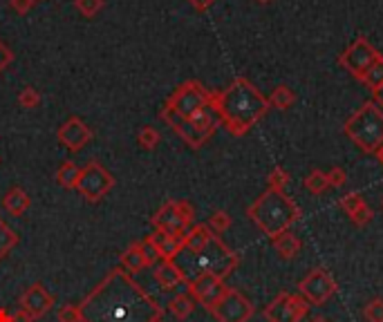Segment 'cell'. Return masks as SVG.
Here are the masks:
<instances>
[{
	"label": "cell",
	"instance_id": "23",
	"mask_svg": "<svg viewBox=\"0 0 383 322\" xmlns=\"http://www.w3.org/2000/svg\"><path fill=\"white\" fill-rule=\"evenodd\" d=\"M269 101V107H276V110H289V107L294 105L296 101V95H294V90L292 87H287V85H278V87H273V92L267 97Z\"/></svg>",
	"mask_w": 383,
	"mask_h": 322
},
{
	"label": "cell",
	"instance_id": "29",
	"mask_svg": "<svg viewBox=\"0 0 383 322\" xmlns=\"http://www.w3.org/2000/svg\"><path fill=\"white\" fill-rule=\"evenodd\" d=\"M305 188H308L312 195H320L330 188V181H327V175L323 171H312L308 177H305Z\"/></svg>",
	"mask_w": 383,
	"mask_h": 322
},
{
	"label": "cell",
	"instance_id": "47",
	"mask_svg": "<svg viewBox=\"0 0 383 322\" xmlns=\"http://www.w3.org/2000/svg\"><path fill=\"white\" fill-rule=\"evenodd\" d=\"M310 322H327L325 318H314V320H310Z\"/></svg>",
	"mask_w": 383,
	"mask_h": 322
},
{
	"label": "cell",
	"instance_id": "5",
	"mask_svg": "<svg viewBox=\"0 0 383 322\" xmlns=\"http://www.w3.org/2000/svg\"><path fill=\"white\" fill-rule=\"evenodd\" d=\"M343 132L359 150L367 152V155H374L383 146V110L372 101L363 103L359 110L345 121Z\"/></svg>",
	"mask_w": 383,
	"mask_h": 322
},
{
	"label": "cell",
	"instance_id": "21",
	"mask_svg": "<svg viewBox=\"0 0 383 322\" xmlns=\"http://www.w3.org/2000/svg\"><path fill=\"white\" fill-rule=\"evenodd\" d=\"M3 206L9 215H14V218H21V215H25L27 208L32 206V197H29L21 186H14L5 193Z\"/></svg>",
	"mask_w": 383,
	"mask_h": 322
},
{
	"label": "cell",
	"instance_id": "38",
	"mask_svg": "<svg viewBox=\"0 0 383 322\" xmlns=\"http://www.w3.org/2000/svg\"><path fill=\"white\" fill-rule=\"evenodd\" d=\"M325 175H327V181H330V188H343L347 183V173L341 166H334L332 171L325 173Z\"/></svg>",
	"mask_w": 383,
	"mask_h": 322
},
{
	"label": "cell",
	"instance_id": "43",
	"mask_svg": "<svg viewBox=\"0 0 383 322\" xmlns=\"http://www.w3.org/2000/svg\"><path fill=\"white\" fill-rule=\"evenodd\" d=\"M189 3H191L197 11H206L213 3H216V0H189Z\"/></svg>",
	"mask_w": 383,
	"mask_h": 322
},
{
	"label": "cell",
	"instance_id": "45",
	"mask_svg": "<svg viewBox=\"0 0 383 322\" xmlns=\"http://www.w3.org/2000/svg\"><path fill=\"white\" fill-rule=\"evenodd\" d=\"M9 318H11V316H9L5 309H0V322H9Z\"/></svg>",
	"mask_w": 383,
	"mask_h": 322
},
{
	"label": "cell",
	"instance_id": "13",
	"mask_svg": "<svg viewBox=\"0 0 383 322\" xmlns=\"http://www.w3.org/2000/svg\"><path fill=\"white\" fill-rule=\"evenodd\" d=\"M187 286H189V296L195 302H200L204 309H211V306L216 304L226 294V289H229L224 284V280L218 278V275H213V273L197 275V278L187 282Z\"/></svg>",
	"mask_w": 383,
	"mask_h": 322
},
{
	"label": "cell",
	"instance_id": "11",
	"mask_svg": "<svg viewBox=\"0 0 383 322\" xmlns=\"http://www.w3.org/2000/svg\"><path fill=\"white\" fill-rule=\"evenodd\" d=\"M379 50L374 48V45L367 41L365 36H359L355 43L350 45V48L339 56V65L350 72L355 79H361L363 72L370 68L374 60L379 58Z\"/></svg>",
	"mask_w": 383,
	"mask_h": 322
},
{
	"label": "cell",
	"instance_id": "24",
	"mask_svg": "<svg viewBox=\"0 0 383 322\" xmlns=\"http://www.w3.org/2000/svg\"><path fill=\"white\" fill-rule=\"evenodd\" d=\"M79 177H81V168L76 166L74 161H63V163L58 166V171H56V181H58L63 188H68V190L76 188V183H79Z\"/></svg>",
	"mask_w": 383,
	"mask_h": 322
},
{
	"label": "cell",
	"instance_id": "20",
	"mask_svg": "<svg viewBox=\"0 0 383 322\" xmlns=\"http://www.w3.org/2000/svg\"><path fill=\"white\" fill-rule=\"evenodd\" d=\"M213 233L206 224H193L187 233H184V253H200L202 249H206V244L213 240Z\"/></svg>",
	"mask_w": 383,
	"mask_h": 322
},
{
	"label": "cell",
	"instance_id": "14",
	"mask_svg": "<svg viewBox=\"0 0 383 322\" xmlns=\"http://www.w3.org/2000/svg\"><path fill=\"white\" fill-rule=\"evenodd\" d=\"M56 136H58V144L61 146H65L72 152H79V150H83L92 141L95 132L90 130V126L85 124L81 117H70L65 124L58 128Z\"/></svg>",
	"mask_w": 383,
	"mask_h": 322
},
{
	"label": "cell",
	"instance_id": "25",
	"mask_svg": "<svg viewBox=\"0 0 383 322\" xmlns=\"http://www.w3.org/2000/svg\"><path fill=\"white\" fill-rule=\"evenodd\" d=\"M195 309V300L189 294H179L171 302H168V311H171L177 320H187Z\"/></svg>",
	"mask_w": 383,
	"mask_h": 322
},
{
	"label": "cell",
	"instance_id": "18",
	"mask_svg": "<svg viewBox=\"0 0 383 322\" xmlns=\"http://www.w3.org/2000/svg\"><path fill=\"white\" fill-rule=\"evenodd\" d=\"M152 247H155L159 259H177V255L184 249V235H166V233H150L146 237Z\"/></svg>",
	"mask_w": 383,
	"mask_h": 322
},
{
	"label": "cell",
	"instance_id": "19",
	"mask_svg": "<svg viewBox=\"0 0 383 322\" xmlns=\"http://www.w3.org/2000/svg\"><path fill=\"white\" fill-rule=\"evenodd\" d=\"M119 267L124 269L126 273H140V271H144V269H148V267H152L150 264V259L146 257V251H144V244L142 242H132L130 247L119 255Z\"/></svg>",
	"mask_w": 383,
	"mask_h": 322
},
{
	"label": "cell",
	"instance_id": "40",
	"mask_svg": "<svg viewBox=\"0 0 383 322\" xmlns=\"http://www.w3.org/2000/svg\"><path fill=\"white\" fill-rule=\"evenodd\" d=\"M38 0H9V7L16 14H21V16H25V14H29V9H32Z\"/></svg>",
	"mask_w": 383,
	"mask_h": 322
},
{
	"label": "cell",
	"instance_id": "31",
	"mask_svg": "<svg viewBox=\"0 0 383 322\" xmlns=\"http://www.w3.org/2000/svg\"><path fill=\"white\" fill-rule=\"evenodd\" d=\"M159 141H162V134L155 128H150V126L142 128L140 134H137V144H140L142 150H148V152L155 150L159 146Z\"/></svg>",
	"mask_w": 383,
	"mask_h": 322
},
{
	"label": "cell",
	"instance_id": "48",
	"mask_svg": "<svg viewBox=\"0 0 383 322\" xmlns=\"http://www.w3.org/2000/svg\"><path fill=\"white\" fill-rule=\"evenodd\" d=\"M256 3H260V5H267V3H271V0H256Z\"/></svg>",
	"mask_w": 383,
	"mask_h": 322
},
{
	"label": "cell",
	"instance_id": "17",
	"mask_svg": "<svg viewBox=\"0 0 383 322\" xmlns=\"http://www.w3.org/2000/svg\"><path fill=\"white\" fill-rule=\"evenodd\" d=\"M152 275H155V282L164 291H171L179 284H187V278H184V273L177 267L175 259H159L155 269H152Z\"/></svg>",
	"mask_w": 383,
	"mask_h": 322
},
{
	"label": "cell",
	"instance_id": "28",
	"mask_svg": "<svg viewBox=\"0 0 383 322\" xmlns=\"http://www.w3.org/2000/svg\"><path fill=\"white\" fill-rule=\"evenodd\" d=\"M231 224H234V218H231V215H229L226 210H216V213H213L211 218H209V222H206V226H209L216 235L226 233L229 228H231Z\"/></svg>",
	"mask_w": 383,
	"mask_h": 322
},
{
	"label": "cell",
	"instance_id": "6",
	"mask_svg": "<svg viewBox=\"0 0 383 322\" xmlns=\"http://www.w3.org/2000/svg\"><path fill=\"white\" fill-rule=\"evenodd\" d=\"M150 224L155 231L166 235H184L195 224V210L184 199H168V202L152 215Z\"/></svg>",
	"mask_w": 383,
	"mask_h": 322
},
{
	"label": "cell",
	"instance_id": "3",
	"mask_svg": "<svg viewBox=\"0 0 383 322\" xmlns=\"http://www.w3.org/2000/svg\"><path fill=\"white\" fill-rule=\"evenodd\" d=\"M249 220L263 231L267 237H276L289 231L300 218V208L287 193L267 188L256 202L247 208Z\"/></svg>",
	"mask_w": 383,
	"mask_h": 322
},
{
	"label": "cell",
	"instance_id": "46",
	"mask_svg": "<svg viewBox=\"0 0 383 322\" xmlns=\"http://www.w3.org/2000/svg\"><path fill=\"white\" fill-rule=\"evenodd\" d=\"M374 155H377V159H379V163L383 166V146H381V148H379V150L374 152Z\"/></svg>",
	"mask_w": 383,
	"mask_h": 322
},
{
	"label": "cell",
	"instance_id": "39",
	"mask_svg": "<svg viewBox=\"0 0 383 322\" xmlns=\"http://www.w3.org/2000/svg\"><path fill=\"white\" fill-rule=\"evenodd\" d=\"M14 63V52L7 43L0 41V72H5Z\"/></svg>",
	"mask_w": 383,
	"mask_h": 322
},
{
	"label": "cell",
	"instance_id": "36",
	"mask_svg": "<svg viewBox=\"0 0 383 322\" xmlns=\"http://www.w3.org/2000/svg\"><path fill=\"white\" fill-rule=\"evenodd\" d=\"M361 204H365V202H363V197H361V193H345V195L339 199L341 210H345L347 215L355 213Z\"/></svg>",
	"mask_w": 383,
	"mask_h": 322
},
{
	"label": "cell",
	"instance_id": "32",
	"mask_svg": "<svg viewBox=\"0 0 383 322\" xmlns=\"http://www.w3.org/2000/svg\"><path fill=\"white\" fill-rule=\"evenodd\" d=\"M19 103H21V107H25V110H34V107H38L41 105L38 90L32 87V85H25L19 95Z\"/></svg>",
	"mask_w": 383,
	"mask_h": 322
},
{
	"label": "cell",
	"instance_id": "44",
	"mask_svg": "<svg viewBox=\"0 0 383 322\" xmlns=\"http://www.w3.org/2000/svg\"><path fill=\"white\" fill-rule=\"evenodd\" d=\"M372 103L379 105V107H383V85H379V87L372 90Z\"/></svg>",
	"mask_w": 383,
	"mask_h": 322
},
{
	"label": "cell",
	"instance_id": "15",
	"mask_svg": "<svg viewBox=\"0 0 383 322\" xmlns=\"http://www.w3.org/2000/svg\"><path fill=\"white\" fill-rule=\"evenodd\" d=\"M159 119L164 121L166 126H171V130L179 136V139L187 144L189 148H193V150H200L209 139L204 134H200L195 128H193V124L189 119H182L179 114H175L171 107H166V105H162V110H159Z\"/></svg>",
	"mask_w": 383,
	"mask_h": 322
},
{
	"label": "cell",
	"instance_id": "22",
	"mask_svg": "<svg viewBox=\"0 0 383 322\" xmlns=\"http://www.w3.org/2000/svg\"><path fill=\"white\" fill-rule=\"evenodd\" d=\"M271 242H273L276 253H278L283 259H294V257L300 253V249H303L300 237L292 231V228H289V231H285V233H280V235H276Z\"/></svg>",
	"mask_w": 383,
	"mask_h": 322
},
{
	"label": "cell",
	"instance_id": "8",
	"mask_svg": "<svg viewBox=\"0 0 383 322\" xmlns=\"http://www.w3.org/2000/svg\"><path fill=\"white\" fill-rule=\"evenodd\" d=\"M115 183L117 179L112 177L108 168H103L101 161L97 159H90L85 168H81V177H79V183H76V190L81 193L85 202L97 204L115 188Z\"/></svg>",
	"mask_w": 383,
	"mask_h": 322
},
{
	"label": "cell",
	"instance_id": "50",
	"mask_svg": "<svg viewBox=\"0 0 383 322\" xmlns=\"http://www.w3.org/2000/svg\"><path fill=\"white\" fill-rule=\"evenodd\" d=\"M157 322H164V318H162V320H157Z\"/></svg>",
	"mask_w": 383,
	"mask_h": 322
},
{
	"label": "cell",
	"instance_id": "30",
	"mask_svg": "<svg viewBox=\"0 0 383 322\" xmlns=\"http://www.w3.org/2000/svg\"><path fill=\"white\" fill-rule=\"evenodd\" d=\"M267 183H269V188H273V190L287 193V186L292 183V177H289V173L285 171L283 166H276L273 171L269 173V177H267Z\"/></svg>",
	"mask_w": 383,
	"mask_h": 322
},
{
	"label": "cell",
	"instance_id": "35",
	"mask_svg": "<svg viewBox=\"0 0 383 322\" xmlns=\"http://www.w3.org/2000/svg\"><path fill=\"white\" fill-rule=\"evenodd\" d=\"M350 220H352V224H357V226H367L374 220V210L367 204H361L355 213L350 215Z\"/></svg>",
	"mask_w": 383,
	"mask_h": 322
},
{
	"label": "cell",
	"instance_id": "26",
	"mask_svg": "<svg viewBox=\"0 0 383 322\" xmlns=\"http://www.w3.org/2000/svg\"><path fill=\"white\" fill-rule=\"evenodd\" d=\"M19 244V233H14L5 220H0V259H5Z\"/></svg>",
	"mask_w": 383,
	"mask_h": 322
},
{
	"label": "cell",
	"instance_id": "2",
	"mask_svg": "<svg viewBox=\"0 0 383 322\" xmlns=\"http://www.w3.org/2000/svg\"><path fill=\"white\" fill-rule=\"evenodd\" d=\"M211 105L218 112L226 132L234 136H244L271 110L267 97L244 76L234 79L229 87L213 92Z\"/></svg>",
	"mask_w": 383,
	"mask_h": 322
},
{
	"label": "cell",
	"instance_id": "7",
	"mask_svg": "<svg viewBox=\"0 0 383 322\" xmlns=\"http://www.w3.org/2000/svg\"><path fill=\"white\" fill-rule=\"evenodd\" d=\"M211 97H213L211 90H206L200 81L191 79L175 87V92L164 101V105L171 107L182 119H191L197 110H202V107L211 103Z\"/></svg>",
	"mask_w": 383,
	"mask_h": 322
},
{
	"label": "cell",
	"instance_id": "10",
	"mask_svg": "<svg viewBox=\"0 0 383 322\" xmlns=\"http://www.w3.org/2000/svg\"><path fill=\"white\" fill-rule=\"evenodd\" d=\"M310 302L305 300L300 294H278V298H273L265 306V318L267 322H300L305 316L310 313Z\"/></svg>",
	"mask_w": 383,
	"mask_h": 322
},
{
	"label": "cell",
	"instance_id": "34",
	"mask_svg": "<svg viewBox=\"0 0 383 322\" xmlns=\"http://www.w3.org/2000/svg\"><path fill=\"white\" fill-rule=\"evenodd\" d=\"M74 5H76V9H79L85 18H95L97 14L103 9V0H74Z\"/></svg>",
	"mask_w": 383,
	"mask_h": 322
},
{
	"label": "cell",
	"instance_id": "37",
	"mask_svg": "<svg viewBox=\"0 0 383 322\" xmlns=\"http://www.w3.org/2000/svg\"><path fill=\"white\" fill-rule=\"evenodd\" d=\"M58 322H81V311H79V304H63L56 313Z\"/></svg>",
	"mask_w": 383,
	"mask_h": 322
},
{
	"label": "cell",
	"instance_id": "42",
	"mask_svg": "<svg viewBox=\"0 0 383 322\" xmlns=\"http://www.w3.org/2000/svg\"><path fill=\"white\" fill-rule=\"evenodd\" d=\"M9 322H34V318L29 316V313H27L25 309H19L16 313H11Z\"/></svg>",
	"mask_w": 383,
	"mask_h": 322
},
{
	"label": "cell",
	"instance_id": "12",
	"mask_svg": "<svg viewBox=\"0 0 383 322\" xmlns=\"http://www.w3.org/2000/svg\"><path fill=\"white\" fill-rule=\"evenodd\" d=\"M300 296L314 306L325 304L334 294H336V280L325 271V269H312L305 278L298 282Z\"/></svg>",
	"mask_w": 383,
	"mask_h": 322
},
{
	"label": "cell",
	"instance_id": "9",
	"mask_svg": "<svg viewBox=\"0 0 383 322\" xmlns=\"http://www.w3.org/2000/svg\"><path fill=\"white\" fill-rule=\"evenodd\" d=\"M209 313L218 322H249L256 313V306L247 296H242L238 289H226V294L211 306Z\"/></svg>",
	"mask_w": 383,
	"mask_h": 322
},
{
	"label": "cell",
	"instance_id": "33",
	"mask_svg": "<svg viewBox=\"0 0 383 322\" xmlns=\"http://www.w3.org/2000/svg\"><path fill=\"white\" fill-rule=\"evenodd\" d=\"M365 322H383V298H374L363 306Z\"/></svg>",
	"mask_w": 383,
	"mask_h": 322
},
{
	"label": "cell",
	"instance_id": "1",
	"mask_svg": "<svg viewBox=\"0 0 383 322\" xmlns=\"http://www.w3.org/2000/svg\"><path fill=\"white\" fill-rule=\"evenodd\" d=\"M79 311L81 322H157L164 318V306L121 267L105 273L79 302Z\"/></svg>",
	"mask_w": 383,
	"mask_h": 322
},
{
	"label": "cell",
	"instance_id": "49",
	"mask_svg": "<svg viewBox=\"0 0 383 322\" xmlns=\"http://www.w3.org/2000/svg\"><path fill=\"white\" fill-rule=\"evenodd\" d=\"M381 208H383V199H381Z\"/></svg>",
	"mask_w": 383,
	"mask_h": 322
},
{
	"label": "cell",
	"instance_id": "41",
	"mask_svg": "<svg viewBox=\"0 0 383 322\" xmlns=\"http://www.w3.org/2000/svg\"><path fill=\"white\" fill-rule=\"evenodd\" d=\"M142 244H144V251H146V257L150 259V264H157V262H159V255H157L155 247H152L148 240H144Z\"/></svg>",
	"mask_w": 383,
	"mask_h": 322
},
{
	"label": "cell",
	"instance_id": "16",
	"mask_svg": "<svg viewBox=\"0 0 383 322\" xmlns=\"http://www.w3.org/2000/svg\"><path fill=\"white\" fill-rule=\"evenodd\" d=\"M19 304H21V309H25L36 320V318H43L54 306V296L45 289L43 282H34L32 286H27L21 294Z\"/></svg>",
	"mask_w": 383,
	"mask_h": 322
},
{
	"label": "cell",
	"instance_id": "27",
	"mask_svg": "<svg viewBox=\"0 0 383 322\" xmlns=\"http://www.w3.org/2000/svg\"><path fill=\"white\" fill-rule=\"evenodd\" d=\"M359 81H361L363 85H367L370 90L383 85V56H379L374 63L363 72V76H361Z\"/></svg>",
	"mask_w": 383,
	"mask_h": 322
},
{
	"label": "cell",
	"instance_id": "4",
	"mask_svg": "<svg viewBox=\"0 0 383 322\" xmlns=\"http://www.w3.org/2000/svg\"><path fill=\"white\" fill-rule=\"evenodd\" d=\"M177 267L182 271H187L189 267L193 269L189 275H187V282L197 278V275L202 273H213L218 275V278H226L229 273H234V269L238 267L240 257L238 253H234L231 249L226 247V244L220 240V235H213V240L206 244V249H202L200 253H179L177 255Z\"/></svg>",
	"mask_w": 383,
	"mask_h": 322
}]
</instances>
